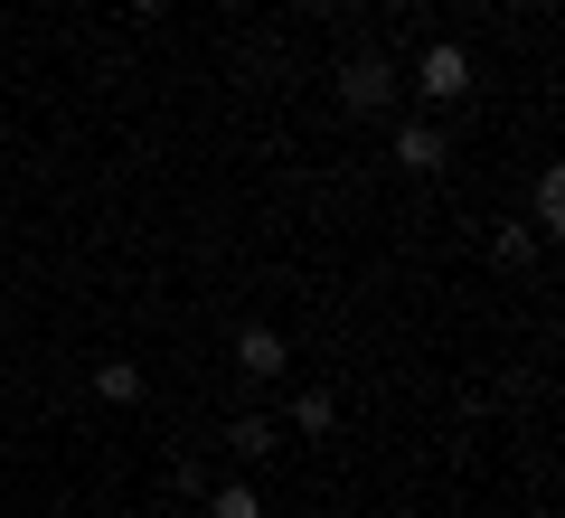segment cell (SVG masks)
<instances>
[{"mask_svg": "<svg viewBox=\"0 0 565 518\" xmlns=\"http://www.w3.org/2000/svg\"><path fill=\"white\" fill-rule=\"evenodd\" d=\"M95 397H104V405H132V397H141L132 359H104V368H95Z\"/></svg>", "mask_w": 565, "mask_h": 518, "instance_id": "obj_5", "label": "cell"}, {"mask_svg": "<svg viewBox=\"0 0 565 518\" xmlns=\"http://www.w3.org/2000/svg\"><path fill=\"white\" fill-rule=\"evenodd\" d=\"M330 415H340V397H321V387H311V397L292 405V424H302V434H330Z\"/></svg>", "mask_w": 565, "mask_h": 518, "instance_id": "obj_10", "label": "cell"}, {"mask_svg": "<svg viewBox=\"0 0 565 518\" xmlns=\"http://www.w3.org/2000/svg\"><path fill=\"white\" fill-rule=\"evenodd\" d=\"M226 443H236L245 462H264V453H282V434H274V424H264V415H245V424H236V434H226Z\"/></svg>", "mask_w": 565, "mask_h": 518, "instance_id": "obj_6", "label": "cell"}, {"mask_svg": "<svg viewBox=\"0 0 565 518\" xmlns=\"http://www.w3.org/2000/svg\"><path fill=\"white\" fill-rule=\"evenodd\" d=\"M386 95H396V76H386L377 57H349L340 66V104H349V114H386Z\"/></svg>", "mask_w": 565, "mask_h": 518, "instance_id": "obj_2", "label": "cell"}, {"mask_svg": "<svg viewBox=\"0 0 565 518\" xmlns=\"http://www.w3.org/2000/svg\"><path fill=\"white\" fill-rule=\"evenodd\" d=\"M415 95H424V104H452V95H471V57H462L452 39H434V47H424V66H415Z\"/></svg>", "mask_w": 565, "mask_h": 518, "instance_id": "obj_1", "label": "cell"}, {"mask_svg": "<svg viewBox=\"0 0 565 518\" xmlns=\"http://www.w3.org/2000/svg\"><path fill=\"white\" fill-rule=\"evenodd\" d=\"M444 151H452V141L434 133V123H405V133H396V170H415V180H424V170H444Z\"/></svg>", "mask_w": 565, "mask_h": 518, "instance_id": "obj_4", "label": "cell"}, {"mask_svg": "<svg viewBox=\"0 0 565 518\" xmlns=\"http://www.w3.org/2000/svg\"><path fill=\"white\" fill-rule=\"evenodd\" d=\"M537 226H546V236L565 226V180H556V170H537Z\"/></svg>", "mask_w": 565, "mask_h": 518, "instance_id": "obj_9", "label": "cell"}, {"mask_svg": "<svg viewBox=\"0 0 565 518\" xmlns=\"http://www.w3.org/2000/svg\"><path fill=\"white\" fill-rule=\"evenodd\" d=\"M537 255V226H500V236H490V264H527Z\"/></svg>", "mask_w": 565, "mask_h": 518, "instance_id": "obj_8", "label": "cell"}, {"mask_svg": "<svg viewBox=\"0 0 565 518\" xmlns=\"http://www.w3.org/2000/svg\"><path fill=\"white\" fill-rule=\"evenodd\" d=\"M207 518H264V499L245 480H226V490H207Z\"/></svg>", "mask_w": 565, "mask_h": 518, "instance_id": "obj_7", "label": "cell"}, {"mask_svg": "<svg viewBox=\"0 0 565 518\" xmlns=\"http://www.w3.org/2000/svg\"><path fill=\"white\" fill-rule=\"evenodd\" d=\"M282 359H292V349H282V330H264V320H255V330H236V368H245L255 387H274Z\"/></svg>", "mask_w": 565, "mask_h": 518, "instance_id": "obj_3", "label": "cell"}, {"mask_svg": "<svg viewBox=\"0 0 565 518\" xmlns=\"http://www.w3.org/2000/svg\"><path fill=\"white\" fill-rule=\"evenodd\" d=\"M132 10H170V0H132Z\"/></svg>", "mask_w": 565, "mask_h": 518, "instance_id": "obj_11", "label": "cell"}]
</instances>
